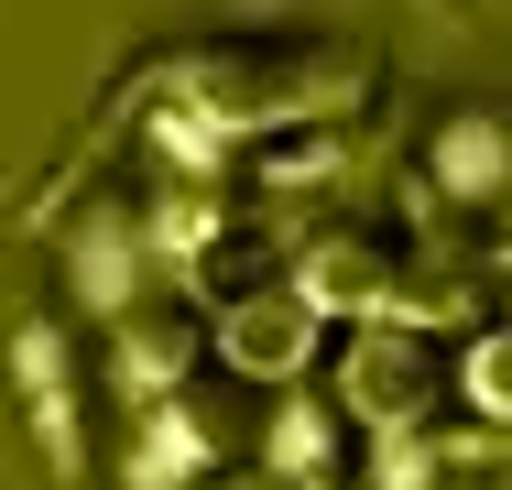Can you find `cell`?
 I'll return each mask as SVG.
<instances>
[{
	"label": "cell",
	"instance_id": "1",
	"mask_svg": "<svg viewBox=\"0 0 512 490\" xmlns=\"http://www.w3.org/2000/svg\"><path fill=\"white\" fill-rule=\"evenodd\" d=\"M306 44H273V33H207L164 66V109L175 131H273V120H306Z\"/></svg>",
	"mask_w": 512,
	"mask_h": 490
},
{
	"label": "cell",
	"instance_id": "2",
	"mask_svg": "<svg viewBox=\"0 0 512 490\" xmlns=\"http://www.w3.org/2000/svg\"><path fill=\"white\" fill-rule=\"evenodd\" d=\"M447 392H458V360H447L425 327H393V316H371V327L349 338V360H338V403H349V425H371V436L436 425Z\"/></svg>",
	"mask_w": 512,
	"mask_h": 490
},
{
	"label": "cell",
	"instance_id": "3",
	"mask_svg": "<svg viewBox=\"0 0 512 490\" xmlns=\"http://www.w3.org/2000/svg\"><path fill=\"white\" fill-rule=\"evenodd\" d=\"M404 262H414V240L393 229V218H371V207H338V218H316L306 240H295V273L284 284L306 294L316 316H382L393 305V284H404Z\"/></svg>",
	"mask_w": 512,
	"mask_h": 490
},
{
	"label": "cell",
	"instance_id": "4",
	"mask_svg": "<svg viewBox=\"0 0 512 490\" xmlns=\"http://www.w3.org/2000/svg\"><path fill=\"white\" fill-rule=\"evenodd\" d=\"M153 447H142V480L175 490V480H207L240 436H262V382H240L229 360H207L197 382L153 392V425H142Z\"/></svg>",
	"mask_w": 512,
	"mask_h": 490
},
{
	"label": "cell",
	"instance_id": "5",
	"mask_svg": "<svg viewBox=\"0 0 512 490\" xmlns=\"http://www.w3.org/2000/svg\"><path fill=\"white\" fill-rule=\"evenodd\" d=\"M207 360H218V316H207L186 284H142L131 305H109V371L142 392H175V382H197Z\"/></svg>",
	"mask_w": 512,
	"mask_h": 490
},
{
	"label": "cell",
	"instance_id": "6",
	"mask_svg": "<svg viewBox=\"0 0 512 490\" xmlns=\"http://www.w3.org/2000/svg\"><path fill=\"white\" fill-rule=\"evenodd\" d=\"M316 349H327V316H316L295 284H262V294H240L229 316H218V360L240 371V382H306L316 371Z\"/></svg>",
	"mask_w": 512,
	"mask_h": 490
},
{
	"label": "cell",
	"instance_id": "7",
	"mask_svg": "<svg viewBox=\"0 0 512 490\" xmlns=\"http://www.w3.org/2000/svg\"><path fill=\"white\" fill-rule=\"evenodd\" d=\"M262 436H273L262 469H284L295 490H349V403H338V392L284 382V414H273Z\"/></svg>",
	"mask_w": 512,
	"mask_h": 490
},
{
	"label": "cell",
	"instance_id": "8",
	"mask_svg": "<svg viewBox=\"0 0 512 490\" xmlns=\"http://www.w3.org/2000/svg\"><path fill=\"white\" fill-rule=\"evenodd\" d=\"M240 218H251V207H240L229 175H164L153 207H142V229H153V251H164V262H197L207 240H218V229H240Z\"/></svg>",
	"mask_w": 512,
	"mask_h": 490
},
{
	"label": "cell",
	"instance_id": "9",
	"mask_svg": "<svg viewBox=\"0 0 512 490\" xmlns=\"http://www.w3.org/2000/svg\"><path fill=\"white\" fill-rule=\"evenodd\" d=\"M142 262H164V251H153V229H142V207H99V218L77 229V284L99 294V305H131V294L153 284Z\"/></svg>",
	"mask_w": 512,
	"mask_h": 490
},
{
	"label": "cell",
	"instance_id": "10",
	"mask_svg": "<svg viewBox=\"0 0 512 490\" xmlns=\"http://www.w3.org/2000/svg\"><path fill=\"white\" fill-rule=\"evenodd\" d=\"M436 186L447 196H512V109H458L436 131Z\"/></svg>",
	"mask_w": 512,
	"mask_h": 490
},
{
	"label": "cell",
	"instance_id": "11",
	"mask_svg": "<svg viewBox=\"0 0 512 490\" xmlns=\"http://www.w3.org/2000/svg\"><path fill=\"white\" fill-rule=\"evenodd\" d=\"M262 284H284V273H273V240H262L251 218H240V229H218L197 262H186V294H197L207 316H229L240 294H262Z\"/></svg>",
	"mask_w": 512,
	"mask_h": 490
},
{
	"label": "cell",
	"instance_id": "12",
	"mask_svg": "<svg viewBox=\"0 0 512 490\" xmlns=\"http://www.w3.org/2000/svg\"><path fill=\"white\" fill-rule=\"evenodd\" d=\"M11 371L33 382V403H44V447L55 458H77V403H66V338L55 327H22L11 338Z\"/></svg>",
	"mask_w": 512,
	"mask_h": 490
},
{
	"label": "cell",
	"instance_id": "13",
	"mask_svg": "<svg viewBox=\"0 0 512 490\" xmlns=\"http://www.w3.org/2000/svg\"><path fill=\"white\" fill-rule=\"evenodd\" d=\"M458 392H469V414L512 425V316H480V327H469V349H458Z\"/></svg>",
	"mask_w": 512,
	"mask_h": 490
},
{
	"label": "cell",
	"instance_id": "14",
	"mask_svg": "<svg viewBox=\"0 0 512 490\" xmlns=\"http://www.w3.org/2000/svg\"><path fill=\"white\" fill-rule=\"evenodd\" d=\"M207 490H295L284 469H240V480H207Z\"/></svg>",
	"mask_w": 512,
	"mask_h": 490
}]
</instances>
